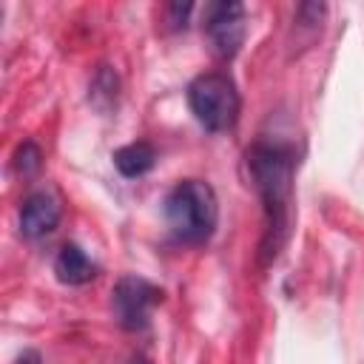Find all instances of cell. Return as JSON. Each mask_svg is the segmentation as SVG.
Wrapping results in <instances>:
<instances>
[{
	"label": "cell",
	"mask_w": 364,
	"mask_h": 364,
	"mask_svg": "<svg viewBox=\"0 0 364 364\" xmlns=\"http://www.w3.org/2000/svg\"><path fill=\"white\" fill-rule=\"evenodd\" d=\"M247 171L264 210V233L259 242V262L270 264L279 259L290 239L293 225V173L296 156L282 142L259 139L247 148Z\"/></svg>",
	"instance_id": "cell-1"
},
{
	"label": "cell",
	"mask_w": 364,
	"mask_h": 364,
	"mask_svg": "<svg viewBox=\"0 0 364 364\" xmlns=\"http://www.w3.org/2000/svg\"><path fill=\"white\" fill-rule=\"evenodd\" d=\"M162 213H165V225L176 242L202 245L216 230L219 202H216V193L208 182L182 179L165 193Z\"/></svg>",
	"instance_id": "cell-2"
},
{
	"label": "cell",
	"mask_w": 364,
	"mask_h": 364,
	"mask_svg": "<svg viewBox=\"0 0 364 364\" xmlns=\"http://www.w3.org/2000/svg\"><path fill=\"white\" fill-rule=\"evenodd\" d=\"M188 105L196 117V122L213 134L230 131L239 119V91L236 82L222 71H208L191 80L188 85Z\"/></svg>",
	"instance_id": "cell-3"
},
{
	"label": "cell",
	"mask_w": 364,
	"mask_h": 364,
	"mask_svg": "<svg viewBox=\"0 0 364 364\" xmlns=\"http://www.w3.org/2000/svg\"><path fill=\"white\" fill-rule=\"evenodd\" d=\"M162 301V290L142 276H122L111 290V310L122 330H145L151 310Z\"/></svg>",
	"instance_id": "cell-4"
},
{
	"label": "cell",
	"mask_w": 364,
	"mask_h": 364,
	"mask_svg": "<svg viewBox=\"0 0 364 364\" xmlns=\"http://www.w3.org/2000/svg\"><path fill=\"white\" fill-rule=\"evenodd\" d=\"M205 37L210 43V51L219 60H233L245 43L247 23H245V6L233 0H219L205 6Z\"/></svg>",
	"instance_id": "cell-5"
},
{
	"label": "cell",
	"mask_w": 364,
	"mask_h": 364,
	"mask_svg": "<svg viewBox=\"0 0 364 364\" xmlns=\"http://www.w3.org/2000/svg\"><path fill=\"white\" fill-rule=\"evenodd\" d=\"M63 205L51 191H31L20 205V233L26 239H43L57 230Z\"/></svg>",
	"instance_id": "cell-6"
},
{
	"label": "cell",
	"mask_w": 364,
	"mask_h": 364,
	"mask_svg": "<svg viewBox=\"0 0 364 364\" xmlns=\"http://www.w3.org/2000/svg\"><path fill=\"white\" fill-rule=\"evenodd\" d=\"M54 273L63 284L80 287V284H88L97 276V264L88 259V253L80 245H63L57 259H54Z\"/></svg>",
	"instance_id": "cell-7"
},
{
	"label": "cell",
	"mask_w": 364,
	"mask_h": 364,
	"mask_svg": "<svg viewBox=\"0 0 364 364\" xmlns=\"http://www.w3.org/2000/svg\"><path fill=\"white\" fill-rule=\"evenodd\" d=\"M154 165H156V151H154V145L145 142V139L128 142V145H122V148L114 151V168H117L125 179L145 176Z\"/></svg>",
	"instance_id": "cell-8"
},
{
	"label": "cell",
	"mask_w": 364,
	"mask_h": 364,
	"mask_svg": "<svg viewBox=\"0 0 364 364\" xmlns=\"http://www.w3.org/2000/svg\"><path fill=\"white\" fill-rule=\"evenodd\" d=\"M117 97H119V77L114 68L108 65H100L91 85H88V102L97 108V111H108L111 105H117Z\"/></svg>",
	"instance_id": "cell-9"
},
{
	"label": "cell",
	"mask_w": 364,
	"mask_h": 364,
	"mask_svg": "<svg viewBox=\"0 0 364 364\" xmlns=\"http://www.w3.org/2000/svg\"><path fill=\"white\" fill-rule=\"evenodd\" d=\"M11 168L20 176H34L43 168V151H40V145L31 142V139H26L23 145H17V151L11 156Z\"/></svg>",
	"instance_id": "cell-10"
},
{
	"label": "cell",
	"mask_w": 364,
	"mask_h": 364,
	"mask_svg": "<svg viewBox=\"0 0 364 364\" xmlns=\"http://www.w3.org/2000/svg\"><path fill=\"white\" fill-rule=\"evenodd\" d=\"M191 3H171L168 6V14H171V23L179 28V26H185V20H188V14H191Z\"/></svg>",
	"instance_id": "cell-11"
},
{
	"label": "cell",
	"mask_w": 364,
	"mask_h": 364,
	"mask_svg": "<svg viewBox=\"0 0 364 364\" xmlns=\"http://www.w3.org/2000/svg\"><path fill=\"white\" fill-rule=\"evenodd\" d=\"M14 364H43V358H40L37 350H23V353L14 358Z\"/></svg>",
	"instance_id": "cell-12"
},
{
	"label": "cell",
	"mask_w": 364,
	"mask_h": 364,
	"mask_svg": "<svg viewBox=\"0 0 364 364\" xmlns=\"http://www.w3.org/2000/svg\"><path fill=\"white\" fill-rule=\"evenodd\" d=\"M131 364H148V361H145V358H134Z\"/></svg>",
	"instance_id": "cell-13"
}]
</instances>
